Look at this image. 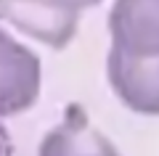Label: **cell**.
I'll list each match as a JSON object with an SVG mask.
<instances>
[{"label": "cell", "instance_id": "1", "mask_svg": "<svg viewBox=\"0 0 159 156\" xmlns=\"http://www.w3.org/2000/svg\"><path fill=\"white\" fill-rule=\"evenodd\" d=\"M0 24L51 45L66 48L80 27V11L56 0H0Z\"/></svg>", "mask_w": 159, "mask_h": 156}, {"label": "cell", "instance_id": "2", "mask_svg": "<svg viewBox=\"0 0 159 156\" xmlns=\"http://www.w3.org/2000/svg\"><path fill=\"white\" fill-rule=\"evenodd\" d=\"M40 79V58L0 29V117H13L34 106Z\"/></svg>", "mask_w": 159, "mask_h": 156}, {"label": "cell", "instance_id": "3", "mask_svg": "<svg viewBox=\"0 0 159 156\" xmlns=\"http://www.w3.org/2000/svg\"><path fill=\"white\" fill-rule=\"evenodd\" d=\"M106 74L117 98L130 111L159 117V56L138 58L109 48Z\"/></svg>", "mask_w": 159, "mask_h": 156}, {"label": "cell", "instance_id": "4", "mask_svg": "<svg viewBox=\"0 0 159 156\" xmlns=\"http://www.w3.org/2000/svg\"><path fill=\"white\" fill-rule=\"evenodd\" d=\"M109 32L111 48L125 56H159V0H114Z\"/></svg>", "mask_w": 159, "mask_h": 156}, {"label": "cell", "instance_id": "5", "mask_svg": "<svg viewBox=\"0 0 159 156\" xmlns=\"http://www.w3.org/2000/svg\"><path fill=\"white\" fill-rule=\"evenodd\" d=\"M37 156H119L103 132H98L80 109H69L61 124L40 143Z\"/></svg>", "mask_w": 159, "mask_h": 156}, {"label": "cell", "instance_id": "6", "mask_svg": "<svg viewBox=\"0 0 159 156\" xmlns=\"http://www.w3.org/2000/svg\"><path fill=\"white\" fill-rule=\"evenodd\" d=\"M56 3H61V6H69V8H74V11L82 13V8H93V6H98L101 0H56Z\"/></svg>", "mask_w": 159, "mask_h": 156}, {"label": "cell", "instance_id": "7", "mask_svg": "<svg viewBox=\"0 0 159 156\" xmlns=\"http://www.w3.org/2000/svg\"><path fill=\"white\" fill-rule=\"evenodd\" d=\"M0 156H13V145L11 138H8V130L0 124Z\"/></svg>", "mask_w": 159, "mask_h": 156}]
</instances>
